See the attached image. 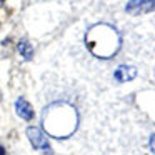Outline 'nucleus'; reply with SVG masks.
I'll list each match as a JSON object with an SVG mask.
<instances>
[{"label": "nucleus", "mask_w": 155, "mask_h": 155, "mask_svg": "<svg viewBox=\"0 0 155 155\" xmlns=\"http://www.w3.org/2000/svg\"><path fill=\"white\" fill-rule=\"evenodd\" d=\"M27 137L35 150H40L44 153H52L50 143H48L45 134L38 127H27Z\"/></svg>", "instance_id": "3"}, {"label": "nucleus", "mask_w": 155, "mask_h": 155, "mask_svg": "<svg viewBox=\"0 0 155 155\" xmlns=\"http://www.w3.org/2000/svg\"><path fill=\"white\" fill-rule=\"evenodd\" d=\"M18 52H20L22 57L27 58V60H30V58H32V54H34V50H32V45L28 44L27 40H22L20 44H18Z\"/></svg>", "instance_id": "7"}, {"label": "nucleus", "mask_w": 155, "mask_h": 155, "mask_svg": "<svg viewBox=\"0 0 155 155\" xmlns=\"http://www.w3.org/2000/svg\"><path fill=\"white\" fill-rule=\"evenodd\" d=\"M0 155H5V148L4 147H0Z\"/></svg>", "instance_id": "9"}, {"label": "nucleus", "mask_w": 155, "mask_h": 155, "mask_svg": "<svg viewBox=\"0 0 155 155\" xmlns=\"http://www.w3.org/2000/svg\"><path fill=\"white\" fill-rule=\"evenodd\" d=\"M125 10L132 15H142L155 10V0H130Z\"/></svg>", "instance_id": "4"}, {"label": "nucleus", "mask_w": 155, "mask_h": 155, "mask_svg": "<svg viewBox=\"0 0 155 155\" xmlns=\"http://www.w3.org/2000/svg\"><path fill=\"white\" fill-rule=\"evenodd\" d=\"M42 125L45 132L55 138H67L78 125V115L74 105L67 102H54L44 110Z\"/></svg>", "instance_id": "1"}, {"label": "nucleus", "mask_w": 155, "mask_h": 155, "mask_svg": "<svg viewBox=\"0 0 155 155\" xmlns=\"http://www.w3.org/2000/svg\"><path fill=\"white\" fill-rule=\"evenodd\" d=\"M85 42L90 54L98 58H112L120 48V35L108 24H97L90 27Z\"/></svg>", "instance_id": "2"}, {"label": "nucleus", "mask_w": 155, "mask_h": 155, "mask_svg": "<svg viewBox=\"0 0 155 155\" xmlns=\"http://www.w3.org/2000/svg\"><path fill=\"white\" fill-rule=\"evenodd\" d=\"M115 80L124 84V82H128V80H134L137 77V68L132 67V65H120V67L115 70L114 74Z\"/></svg>", "instance_id": "5"}, {"label": "nucleus", "mask_w": 155, "mask_h": 155, "mask_svg": "<svg viewBox=\"0 0 155 155\" xmlns=\"http://www.w3.org/2000/svg\"><path fill=\"white\" fill-rule=\"evenodd\" d=\"M15 112L24 120H32L34 118V108L30 107V104L25 98H17V102H15Z\"/></svg>", "instance_id": "6"}, {"label": "nucleus", "mask_w": 155, "mask_h": 155, "mask_svg": "<svg viewBox=\"0 0 155 155\" xmlns=\"http://www.w3.org/2000/svg\"><path fill=\"white\" fill-rule=\"evenodd\" d=\"M150 148H152V152L155 153V134L152 135V138H150Z\"/></svg>", "instance_id": "8"}]
</instances>
